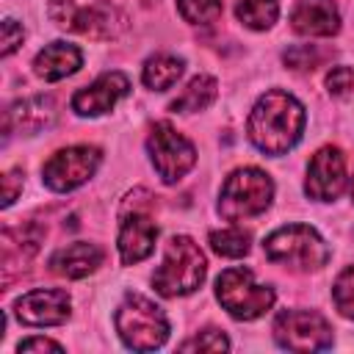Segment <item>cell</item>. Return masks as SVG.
Instances as JSON below:
<instances>
[{
  "label": "cell",
  "mask_w": 354,
  "mask_h": 354,
  "mask_svg": "<svg viewBox=\"0 0 354 354\" xmlns=\"http://www.w3.org/2000/svg\"><path fill=\"white\" fill-rule=\"evenodd\" d=\"M290 28L301 36H335L340 30L337 6L332 0H296Z\"/></svg>",
  "instance_id": "9a60e30c"
},
{
  "label": "cell",
  "mask_w": 354,
  "mask_h": 354,
  "mask_svg": "<svg viewBox=\"0 0 354 354\" xmlns=\"http://www.w3.org/2000/svg\"><path fill=\"white\" fill-rule=\"evenodd\" d=\"M351 199H354V180H351Z\"/></svg>",
  "instance_id": "4dcf8cb0"
},
{
  "label": "cell",
  "mask_w": 354,
  "mask_h": 354,
  "mask_svg": "<svg viewBox=\"0 0 354 354\" xmlns=\"http://www.w3.org/2000/svg\"><path fill=\"white\" fill-rule=\"evenodd\" d=\"M177 11L191 25H210L221 17V0H177Z\"/></svg>",
  "instance_id": "603a6c76"
},
{
  "label": "cell",
  "mask_w": 354,
  "mask_h": 354,
  "mask_svg": "<svg viewBox=\"0 0 354 354\" xmlns=\"http://www.w3.org/2000/svg\"><path fill=\"white\" fill-rule=\"evenodd\" d=\"M69 296L58 288H36L17 299L14 315L28 326H58L69 318Z\"/></svg>",
  "instance_id": "7c38bea8"
},
{
  "label": "cell",
  "mask_w": 354,
  "mask_h": 354,
  "mask_svg": "<svg viewBox=\"0 0 354 354\" xmlns=\"http://www.w3.org/2000/svg\"><path fill=\"white\" fill-rule=\"evenodd\" d=\"M346 188V158L337 147H321L310 166L304 180V194L315 202H332Z\"/></svg>",
  "instance_id": "8fae6325"
},
{
  "label": "cell",
  "mask_w": 354,
  "mask_h": 354,
  "mask_svg": "<svg viewBox=\"0 0 354 354\" xmlns=\"http://www.w3.org/2000/svg\"><path fill=\"white\" fill-rule=\"evenodd\" d=\"M147 149H149L152 166H155V171L160 174L163 183L183 180L196 163L194 144L180 130H174L169 122H155L152 124V130L147 136Z\"/></svg>",
  "instance_id": "ba28073f"
},
{
  "label": "cell",
  "mask_w": 354,
  "mask_h": 354,
  "mask_svg": "<svg viewBox=\"0 0 354 354\" xmlns=\"http://www.w3.org/2000/svg\"><path fill=\"white\" fill-rule=\"evenodd\" d=\"M354 86V69L351 66H332L326 75V88L332 97H346Z\"/></svg>",
  "instance_id": "4316f807"
},
{
  "label": "cell",
  "mask_w": 354,
  "mask_h": 354,
  "mask_svg": "<svg viewBox=\"0 0 354 354\" xmlns=\"http://www.w3.org/2000/svg\"><path fill=\"white\" fill-rule=\"evenodd\" d=\"M282 58H285V64L290 69H315L321 64V53L313 44H299V47L288 50Z\"/></svg>",
  "instance_id": "484cf974"
},
{
  "label": "cell",
  "mask_w": 354,
  "mask_h": 354,
  "mask_svg": "<svg viewBox=\"0 0 354 354\" xmlns=\"http://www.w3.org/2000/svg\"><path fill=\"white\" fill-rule=\"evenodd\" d=\"M100 160H102V155L97 147H88V144L66 147V149H58L41 166V180L50 191L66 194V191H75L77 185H83L97 171Z\"/></svg>",
  "instance_id": "30bf717a"
},
{
  "label": "cell",
  "mask_w": 354,
  "mask_h": 354,
  "mask_svg": "<svg viewBox=\"0 0 354 354\" xmlns=\"http://www.w3.org/2000/svg\"><path fill=\"white\" fill-rule=\"evenodd\" d=\"M227 348H230V340L218 329H205L196 337L180 343V351H227Z\"/></svg>",
  "instance_id": "d4e9b609"
},
{
  "label": "cell",
  "mask_w": 354,
  "mask_h": 354,
  "mask_svg": "<svg viewBox=\"0 0 354 354\" xmlns=\"http://www.w3.org/2000/svg\"><path fill=\"white\" fill-rule=\"evenodd\" d=\"M235 17L252 30H266V28H271L277 22L279 3L277 0H238Z\"/></svg>",
  "instance_id": "44dd1931"
},
{
  "label": "cell",
  "mask_w": 354,
  "mask_h": 354,
  "mask_svg": "<svg viewBox=\"0 0 354 354\" xmlns=\"http://www.w3.org/2000/svg\"><path fill=\"white\" fill-rule=\"evenodd\" d=\"M252 246L249 232L238 230V227H227V230H213L210 232V249L221 257H243Z\"/></svg>",
  "instance_id": "7402d4cb"
},
{
  "label": "cell",
  "mask_w": 354,
  "mask_h": 354,
  "mask_svg": "<svg viewBox=\"0 0 354 354\" xmlns=\"http://www.w3.org/2000/svg\"><path fill=\"white\" fill-rule=\"evenodd\" d=\"M274 340L290 351H318L332 346V326L315 310H285L274 321Z\"/></svg>",
  "instance_id": "9c48e42d"
},
{
  "label": "cell",
  "mask_w": 354,
  "mask_h": 354,
  "mask_svg": "<svg viewBox=\"0 0 354 354\" xmlns=\"http://www.w3.org/2000/svg\"><path fill=\"white\" fill-rule=\"evenodd\" d=\"M218 94V83L210 75H196L188 80V86L180 91V97L171 100V111L174 113H194V111H205Z\"/></svg>",
  "instance_id": "ffe728a7"
},
{
  "label": "cell",
  "mask_w": 354,
  "mask_h": 354,
  "mask_svg": "<svg viewBox=\"0 0 354 354\" xmlns=\"http://www.w3.org/2000/svg\"><path fill=\"white\" fill-rule=\"evenodd\" d=\"M47 14L61 30L88 39H113L124 28V17L108 0H50Z\"/></svg>",
  "instance_id": "5b68a950"
},
{
  "label": "cell",
  "mask_w": 354,
  "mask_h": 354,
  "mask_svg": "<svg viewBox=\"0 0 354 354\" xmlns=\"http://www.w3.org/2000/svg\"><path fill=\"white\" fill-rule=\"evenodd\" d=\"M19 191H22V177H19V171H8V174L3 177V207H8V205L17 199Z\"/></svg>",
  "instance_id": "f1b7e54d"
},
{
  "label": "cell",
  "mask_w": 354,
  "mask_h": 354,
  "mask_svg": "<svg viewBox=\"0 0 354 354\" xmlns=\"http://www.w3.org/2000/svg\"><path fill=\"white\" fill-rule=\"evenodd\" d=\"M183 69H185L183 58L169 55V53H160V55L147 58V64L141 69V80L152 91H166V88H171L183 77Z\"/></svg>",
  "instance_id": "d6986e66"
},
{
  "label": "cell",
  "mask_w": 354,
  "mask_h": 354,
  "mask_svg": "<svg viewBox=\"0 0 354 354\" xmlns=\"http://www.w3.org/2000/svg\"><path fill=\"white\" fill-rule=\"evenodd\" d=\"M301 130H304L301 102L279 88L266 91L254 102L246 122L249 141L266 155H285L288 149H293L296 141L301 138Z\"/></svg>",
  "instance_id": "6da1fadb"
},
{
  "label": "cell",
  "mask_w": 354,
  "mask_h": 354,
  "mask_svg": "<svg viewBox=\"0 0 354 354\" xmlns=\"http://www.w3.org/2000/svg\"><path fill=\"white\" fill-rule=\"evenodd\" d=\"M102 257H105V252H102L97 243L75 241V243L58 249V252L50 257V268H53V274H58V277L83 279V277L94 274V271L102 266Z\"/></svg>",
  "instance_id": "2e32d148"
},
{
  "label": "cell",
  "mask_w": 354,
  "mask_h": 354,
  "mask_svg": "<svg viewBox=\"0 0 354 354\" xmlns=\"http://www.w3.org/2000/svg\"><path fill=\"white\" fill-rule=\"evenodd\" d=\"M130 91V80L122 72H105L100 75L91 86L75 91L72 97V111L77 116H100L105 111H111L124 94Z\"/></svg>",
  "instance_id": "4fadbf2b"
},
{
  "label": "cell",
  "mask_w": 354,
  "mask_h": 354,
  "mask_svg": "<svg viewBox=\"0 0 354 354\" xmlns=\"http://www.w3.org/2000/svg\"><path fill=\"white\" fill-rule=\"evenodd\" d=\"M205 274H207V260L202 249L188 235H171L166 243L163 263L152 274V288L166 299L188 296L205 282Z\"/></svg>",
  "instance_id": "7a4b0ae2"
},
{
  "label": "cell",
  "mask_w": 354,
  "mask_h": 354,
  "mask_svg": "<svg viewBox=\"0 0 354 354\" xmlns=\"http://www.w3.org/2000/svg\"><path fill=\"white\" fill-rule=\"evenodd\" d=\"M80 64H83V53L75 44L53 41L33 58V72L47 83H55V80L75 75L80 69Z\"/></svg>",
  "instance_id": "e0dca14e"
},
{
  "label": "cell",
  "mask_w": 354,
  "mask_h": 354,
  "mask_svg": "<svg viewBox=\"0 0 354 354\" xmlns=\"http://www.w3.org/2000/svg\"><path fill=\"white\" fill-rule=\"evenodd\" d=\"M55 116L53 100L50 97H28L22 102H14L6 111V133L19 130V133H39L44 127H50Z\"/></svg>",
  "instance_id": "ac0fdd59"
},
{
  "label": "cell",
  "mask_w": 354,
  "mask_h": 354,
  "mask_svg": "<svg viewBox=\"0 0 354 354\" xmlns=\"http://www.w3.org/2000/svg\"><path fill=\"white\" fill-rule=\"evenodd\" d=\"M274 199V183L263 169L254 166H243L235 169L218 194V213L227 221H241V218H252L260 216Z\"/></svg>",
  "instance_id": "8992f818"
},
{
  "label": "cell",
  "mask_w": 354,
  "mask_h": 354,
  "mask_svg": "<svg viewBox=\"0 0 354 354\" xmlns=\"http://www.w3.org/2000/svg\"><path fill=\"white\" fill-rule=\"evenodd\" d=\"M332 299H335V307H337L346 318L354 321V266H346V268L337 274V279H335V285H332Z\"/></svg>",
  "instance_id": "cb8c5ba5"
},
{
  "label": "cell",
  "mask_w": 354,
  "mask_h": 354,
  "mask_svg": "<svg viewBox=\"0 0 354 354\" xmlns=\"http://www.w3.org/2000/svg\"><path fill=\"white\" fill-rule=\"evenodd\" d=\"M17 348H19V351H64L61 343L47 340V337H28V340H22Z\"/></svg>",
  "instance_id": "f546056e"
},
{
  "label": "cell",
  "mask_w": 354,
  "mask_h": 354,
  "mask_svg": "<svg viewBox=\"0 0 354 354\" xmlns=\"http://www.w3.org/2000/svg\"><path fill=\"white\" fill-rule=\"evenodd\" d=\"M116 332L122 343L133 351H155L169 337V321L163 310L141 293H127L116 307Z\"/></svg>",
  "instance_id": "3957f363"
},
{
  "label": "cell",
  "mask_w": 354,
  "mask_h": 354,
  "mask_svg": "<svg viewBox=\"0 0 354 354\" xmlns=\"http://www.w3.org/2000/svg\"><path fill=\"white\" fill-rule=\"evenodd\" d=\"M22 39H25L22 25L14 22V19H3V47H0V53H3V55H11V53L22 44Z\"/></svg>",
  "instance_id": "83f0119b"
},
{
  "label": "cell",
  "mask_w": 354,
  "mask_h": 354,
  "mask_svg": "<svg viewBox=\"0 0 354 354\" xmlns=\"http://www.w3.org/2000/svg\"><path fill=\"white\" fill-rule=\"evenodd\" d=\"M155 238H158V227L147 213H141V210L127 213L122 218L119 243H116L122 263L133 266V263H141L144 257H149L155 249Z\"/></svg>",
  "instance_id": "5bb4252c"
},
{
  "label": "cell",
  "mask_w": 354,
  "mask_h": 354,
  "mask_svg": "<svg viewBox=\"0 0 354 354\" xmlns=\"http://www.w3.org/2000/svg\"><path fill=\"white\" fill-rule=\"evenodd\" d=\"M216 299L238 321H254L274 307V290L254 282V274L243 266L227 268L216 279Z\"/></svg>",
  "instance_id": "52a82bcc"
},
{
  "label": "cell",
  "mask_w": 354,
  "mask_h": 354,
  "mask_svg": "<svg viewBox=\"0 0 354 354\" xmlns=\"http://www.w3.org/2000/svg\"><path fill=\"white\" fill-rule=\"evenodd\" d=\"M263 252L271 263H282L296 271H318L329 260L326 241L307 224H288L274 230L263 241Z\"/></svg>",
  "instance_id": "277c9868"
}]
</instances>
